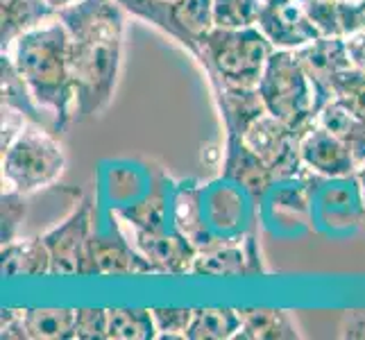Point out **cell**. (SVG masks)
Returning <instances> with one entry per match:
<instances>
[{"label": "cell", "instance_id": "cell-1", "mask_svg": "<svg viewBox=\"0 0 365 340\" xmlns=\"http://www.w3.org/2000/svg\"><path fill=\"white\" fill-rule=\"evenodd\" d=\"M123 14L116 0H80L57 14L71 34L78 123L103 113L114 100L123 66Z\"/></svg>", "mask_w": 365, "mask_h": 340}, {"label": "cell", "instance_id": "cell-2", "mask_svg": "<svg viewBox=\"0 0 365 340\" xmlns=\"http://www.w3.org/2000/svg\"><path fill=\"white\" fill-rule=\"evenodd\" d=\"M3 53L11 57L34 100L53 120V130L64 132L66 125L75 120L71 34L66 25L57 16L21 34Z\"/></svg>", "mask_w": 365, "mask_h": 340}, {"label": "cell", "instance_id": "cell-3", "mask_svg": "<svg viewBox=\"0 0 365 340\" xmlns=\"http://www.w3.org/2000/svg\"><path fill=\"white\" fill-rule=\"evenodd\" d=\"M274 46L257 25L250 28H220L216 25L197 41L193 57L202 66L209 86H259Z\"/></svg>", "mask_w": 365, "mask_h": 340}, {"label": "cell", "instance_id": "cell-4", "mask_svg": "<svg viewBox=\"0 0 365 340\" xmlns=\"http://www.w3.org/2000/svg\"><path fill=\"white\" fill-rule=\"evenodd\" d=\"M257 89L266 111L291 125L302 136L318 125L322 105L316 86L293 50H272Z\"/></svg>", "mask_w": 365, "mask_h": 340}, {"label": "cell", "instance_id": "cell-5", "mask_svg": "<svg viewBox=\"0 0 365 340\" xmlns=\"http://www.w3.org/2000/svg\"><path fill=\"white\" fill-rule=\"evenodd\" d=\"M3 188L23 195L53 186L66 170V153L53 130L41 123H28L3 150Z\"/></svg>", "mask_w": 365, "mask_h": 340}, {"label": "cell", "instance_id": "cell-6", "mask_svg": "<svg viewBox=\"0 0 365 340\" xmlns=\"http://www.w3.org/2000/svg\"><path fill=\"white\" fill-rule=\"evenodd\" d=\"M128 14L166 32L188 53L216 28L213 0H116Z\"/></svg>", "mask_w": 365, "mask_h": 340}, {"label": "cell", "instance_id": "cell-7", "mask_svg": "<svg viewBox=\"0 0 365 340\" xmlns=\"http://www.w3.org/2000/svg\"><path fill=\"white\" fill-rule=\"evenodd\" d=\"M243 141L268 163L277 182H293L307 172L299 150L302 134L268 111L245 130Z\"/></svg>", "mask_w": 365, "mask_h": 340}, {"label": "cell", "instance_id": "cell-8", "mask_svg": "<svg viewBox=\"0 0 365 340\" xmlns=\"http://www.w3.org/2000/svg\"><path fill=\"white\" fill-rule=\"evenodd\" d=\"M91 225L93 207L89 200H82L59 225L41 234L50 252V263H53L50 277H84L86 247L93 234Z\"/></svg>", "mask_w": 365, "mask_h": 340}, {"label": "cell", "instance_id": "cell-9", "mask_svg": "<svg viewBox=\"0 0 365 340\" xmlns=\"http://www.w3.org/2000/svg\"><path fill=\"white\" fill-rule=\"evenodd\" d=\"M257 28L274 50H297L322 36L299 0H261Z\"/></svg>", "mask_w": 365, "mask_h": 340}, {"label": "cell", "instance_id": "cell-10", "mask_svg": "<svg viewBox=\"0 0 365 340\" xmlns=\"http://www.w3.org/2000/svg\"><path fill=\"white\" fill-rule=\"evenodd\" d=\"M128 230L130 243L138 249L150 266H153L155 274H193L197 247L188 241L184 234L178 230L173 232H145V230H134V227L123 225Z\"/></svg>", "mask_w": 365, "mask_h": 340}, {"label": "cell", "instance_id": "cell-11", "mask_svg": "<svg viewBox=\"0 0 365 340\" xmlns=\"http://www.w3.org/2000/svg\"><path fill=\"white\" fill-rule=\"evenodd\" d=\"M299 64L304 66L307 75L311 78L320 105L324 107L329 100H334V82L343 71L351 68V57L345 43V36H318L316 41L293 50Z\"/></svg>", "mask_w": 365, "mask_h": 340}, {"label": "cell", "instance_id": "cell-12", "mask_svg": "<svg viewBox=\"0 0 365 340\" xmlns=\"http://www.w3.org/2000/svg\"><path fill=\"white\" fill-rule=\"evenodd\" d=\"M261 252L255 236L243 241H213L205 249H197L193 274L205 277H255L263 274Z\"/></svg>", "mask_w": 365, "mask_h": 340}, {"label": "cell", "instance_id": "cell-13", "mask_svg": "<svg viewBox=\"0 0 365 340\" xmlns=\"http://www.w3.org/2000/svg\"><path fill=\"white\" fill-rule=\"evenodd\" d=\"M155 274L153 266L138 254L125 234L100 236L91 234L86 247L84 277H130Z\"/></svg>", "mask_w": 365, "mask_h": 340}, {"label": "cell", "instance_id": "cell-14", "mask_svg": "<svg viewBox=\"0 0 365 340\" xmlns=\"http://www.w3.org/2000/svg\"><path fill=\"white\" fill-rule=\"evenodd\" d=\"M299 150L304 168L324 180H347L354 177L359 170L349 148L334 132L322 128L320 123L302 136Z\"/></svg>", "mask_w": 365, "mask_h": 340}, {"label": "cell", "instance_id": "cell-15", "mask_svg": "<svg viewBox=\"0 0 365 340\" xmlns=\"http://www.w3.org/2000/svg\"><path fill=\"white\" fill-rule=\"evenodd\" d=\"M225 180H232L243 186L255 197H263L277 184L274 172L241 136H227L222 150V170Z\"/></svg>", "mask_w": 365, "mask_h": 340}, {"label": "cell", "instance_id": "cell-16", "mask_svg": "<svg viewBox=\"0 0 365 340\" xmlns=\"http://www.w3.org/2000/svg\"><path fill=\"white\" fill-rule=\"evenodd\" d=\"M213 100L220 111L227 136H241L255 123L261 113H266V105L257 86H234V84H216L211 86Z\"/></svg>", "mask_w": 365, "mask_h": 340}, {"label": "cell", "instance_id": "cell-17", "mask_svg": "<svg viewBox=\"0 0 365 340\" xmlns=\"http://www.w3.org/2000/svg\"><path fill=\"white\" fill-rule=\"evenodd\" d=\"M0 259H3V274L7 279H16V277H50V272H53L50 252L43 236L14 238V241L3 243Z\"/></svg>", "mask_w": 365, "mask_h": 340}, {"label": "cell", "instance_id": "cell-18", "mask_svg": "<svg viewBox=\"0 0 365 340\" xmlns=\"http://www.w3.org/2000/svg\"><path fill=\"white\" fill-rule=\"evenodd\" d=\"M57 19L48 0H0V46L7 50L21 34Z\"/></svg>", "mask_w": 365, "mask_h": 340}, {"label": "cell", "instance_id": "cell-19", "mask_svg": "<svg viewBox=\"0 0 365 340\" xmlns=\"http://www.w3.org/2000/svg\"><path fill=\"white\" fill-rule=\"evenodd\" d=\"M241 329L234 340H297L293 316L284 309H238Z\"/></svg>", "mask_w": 365, "mask_h": 340}, {"label": "cell", "instance_id": "cell-20", "mask_svg": "<svg viewBox=\"0 0 365 340\" xmlns=\"http://www.w3.org/2000/svg\"><path fill=\"white\" fill-rule=\"evenodd\" d=\"M202 191L197 186H180L173 197V230H178L197 249H205L216 238L209 234V227L202 222Z\"/></svg>", "mask_w": 365, "mask_h": 340}, {"label": "cell", "instance_id": "cell-21", "mask_svg": "<svg viewBox=\"0 0 365 340\" xmlns=\"http://www.w3.org/2000/svg\"><path fill=\"white\" fill-rule=\"evenodd\" d=\"M318 123L329 132H334L349 148V153L354 155L359 168L365 166V125L354 113L347 107H343L338 100H329V103L320 109Z\"/></svg>", "mask_w": 365, "mask_h": 340}, {"label": "cell", "instance_id": "cell-22", "mask_svg": "<svg viewBox=\"0 0 365 340\" xmlns=\"http://www.w3.org/2000/svg\"><path fill=\"white\" fill-rule=\"evenodd\" d=\"M0 91H3V107H9L19 111L30 123H41L43 125V109L34 100L30 86L25 84L21 73L16 71L14 61L7 53L0 57Z\"/></svg>", "mask_w": 365, "mask_h": 340}, {"label": "cell", "instance_id": "cell-23", "mask_svg": "<svg viewBox=\"0 0 365 340\" xmlns=\"http://www.w3.org/2000/svg\"><path fill=\"white\" fill-rule=\"evenodd\" d=\"M23 322L30 340L75 338V309H23Z\"/></svg>", "mask_w": 365, "mask_h": 340}, {"label": "cell", "instance_id": "cell-24", "mask_svg": "<svg viewBox=\"0 0 365 340\" xmlns=\"http://www.w3.org/2000/svg\"><path fill=\"white\" fill-rule=\"evenodd\" d=\"M241 329L238 309H195L188 340H232Z\"/></svg>", "mask_w": 365, "mask_h": 340}, {"label": "cell", "instance_id": "cell-25", "mask_svg": "<svg viewBox=\"0 0 365 340\" xmlns=\"http://www.w3.org/2000/svg\"><path fill=\"white\" fill-rule=\"evenodd\" d=\"M157 326L150 309H107V340H155Z\"/></svg>", "mask_w": 365, "mask_h": 340}, {"label": "cell", "instance_id": "cell-26", "mask_svg": "<svg viewBox=\"0 0 365 340\" xmlns=\"http://www.w3.org/2000/svg\"><path fill=\"white\" fill-rule=\"evenodd\" d=\"M116 218L120 225L134 227V230L145 232H166V218H168V205L161 193H153L138 205L125 207L116 211Z\"/></svg>", "mask_w": 365, "mask_h": 340}, {"label": "cell", "instance_id": "cell-27", "mask_svg": "<svg viewBox=\"0 0 365 340\" xmlns=\"http://www.w3.org/2000/svg\"><path fill=\"white\" fill-rule=\"evenodd\" d=\"M334 100L347 107L365 125V73L359 68H347L334 82Z\"/></svg>", "mask_w": 365, "mask_h": 340}, {"label": "cell", "instance_id": "cell-28", "mask_svg": "<svg viewBox=\"0 0 365 340\" xmlns=\"http://www.w3.org/2000/svg\"><path fill=\"white\" fill-rule=\"evenodd\" d=\"M261 0H213V16L220 28H250L257 25Z\"/></svg>", "mask_w": 365, "mask_h": 340}, {"label": "cell", "instance_id": "cell-29", "mask_svg": "<svg viewBox=\"0 0 365 340\" xmlns=\"http://www.w3.org/2000/svg\"><path fill=\"white\" fill-rule=\"evenodd\" d=\"M195 309H153L157 338L161 340H186L188 326L193 322Z\"/></svg>", "mask_w": 365, "mask_h": 340}, {"label": "cell", "instance_id": "cell-30", "mask_svg": "<svg viewBox=\"0 0 365 340\" xmlns=\"http://www.w3.org/2000/svg\"><path fill=\"white\" fill-rule=\"evenodd\" d=\"M25 197L19 191H11V188H3V227H0V238H3V243H9L19 238V230L25 220V213H28V202H25Z\"/></svg>", "mask_w": 365, "mask_h": 340}, {"label": "cell", "instance_id": "cell-31", "mask_svg": "<svg viewBox=\"0 0 365 340\" xmlns=\"http://www.w3.org/2000/svg\"><path fill=\"white\" fill-rule=\"evenodd\" d=\"M75 338L107 340V309H75Z\"/></svg>", "mask_w": 365, "mask_h": 340}, {"label": "cell", "instance_id": "cell-32", "mask_svg": "<svg viewBox=\"0 0 365 340\" xmlns=\"http://www.w3.org/2000/svg\"><path fill=\"white\" fill-rule=\"evenodd\" d=\"M0 338L3 340H30L23 322V309H3L0 313Z\"/></svg>", "mask_w": 365, "mask_h": 340}, {"label": "cell", "instance_id": "cell-33", "mask_svg": "<svg viewBox=\"0 0 365 340\" xmlns=\"http://www.w3.org/2000/svg\"><path fill=\"white\" fill-rule=\"evenodd\" d=\"M338 336L345 340H365V309L345 311L338 322Z\"/></svg>", "mask_w": 365, "mask_h": 340}, {"label": "cell", "instance_id": "cell-34", "mask_svg": "<svg viewBox=\"0 0 365 340\" xmlns=\"http://www.w3.org/2000/svg\"><path fill=\"white\" fill-rule=\"evenodd\" d=\"M345 43H347V50H349V57H351V64H354V68L365 73V30L345 36Z\"/></svg>", "mask_w": 365, "mask_h": 340}, {"label": "cell", "instance_id": "cell-35", "mask_svg": "<svg viewBox=\"0 0 365 340\" xmlns=\"http://www.w3.org/2000/svg\"><path fill=\"white\" fill-rule=\"evenodd\" d=\"M48 3L53 5V9L59 14L61 9H66V7H71V5H75V3H80V0H48Z\"/></svg>", "mask_w": 365, "mask_h": 340}, {"label": "cell", "instance_id": "cell-36", "mask_svg": "<svg viewBox=\"0 0 365 340\" xmlns=\"http://www.w3.org/2000/svg\"><path fill=\"white\" fill-rule=\"evenodd\" d=\"M338 3L345 5V7H351V9H359L365 14V0H338Z\"/></svg>", "mask_w": 365, "mask_h": 340}]
</instances>
